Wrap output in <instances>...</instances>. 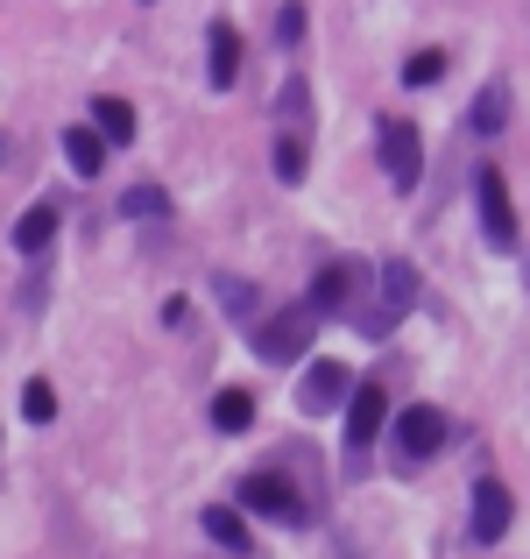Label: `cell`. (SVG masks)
<instances>
[{
	"label": "cell",
	"instance_id": "cell-1",
	"mask_svg": "<svg viewBox=\"0 0 530 559\" xmlns=\"http://www.w3.org/2000/svg\"><path fill=\"white\" fill-rule=\"evenodd\" d=\"M418 305V262H382L375 276V305H361L353 312V333H368V341H389V326H403V312Z\"/></svg>",
	"mask_w": 530,
	"mask_h": 559
},
{
	"label": "cell",
	"instance_id": "cell-2",
	"mask_svg": "<svg viewBox=\"0 0 530 559\" xmlns=\"http://www.w3.org/2000/svg\"><path fill=\"white\" fill-rule=\"evenodd\" d=\"M312 333H318L312 305H284L276 319H262V326H255V355L262 361H298L304 347H312Z\"/></svg>",
	"mask_w": 530,
	"mask_h": 559
},
{
	"label": "cell",
	"instance_id": "cell-3",
	"mask_svg": "<svg viewBox=\"0 0 530 559\" xmlns=\"http://www.w3.org/2000/svg\"><path fill=\"white\" fill-rule=\"evenodd\" d=\"M361 270H368V262H353V255H333L326 262V270H318L312 276V319H353V312H361Z\"/></svg>",
	"mask_w": 530,
	"mask_h": 559
},
{
	"label": "cell",
	"instance_id": "cell-4",
	"mask_svg": "<svg viewBox=\"0 0 530 559\" xmlns=\"http://www.w3.org/2000/svg\"><path fill=\"white\" fill-rule=\"evenodd\" d=\"M233 510H248V518H276V524H304V518H312V510L298 503V489H290L284 475H269V467L241 481V503H233Z\"/></svg>",
	"mask_w": 530,
	"mask_h": 559
},
{
	"label": "cell",
	"instance_id": "cell-5",
	"mask_svg": "<svg viewBox=\"0 0 530 559\" xmlns=\"http://www.w3.org/2000/svg\"><path fill=\"white\" fill-rule=\"evenodd\" d=\"M474 205H481V234H489V248H517V213H509V191H503V170H495V164L474 170Z\"/></svg>",
	"mask_w": 530,
	"mask_h": 559
},
{
	"label": "cell",
	"instance_id": "cell-6",
	"mask_svg": "<svg viewBox=\"0 0 530 559\" xmlns=\"http://www.w3.org/2000/svg\"><path fill=\"white\" fill-rule=\"evenodd\" d=\"M396 453L403 461H432L438 447H446V411L438 404H410V411H396Z\"/></svg>",
	"mask_w": 530,
	"mask_h": 559
},
{
	"label": "cell",
	"instance_id": "cell-7",
	"mask_svg": "<svg viewBox=\"0 0 530 559\" xmlns=\"http://www.w3.org/2000/svg\"><path fill=\"white\" fill-rule=\"evenodd\" d=\"M382 170H389V185L396 191H410L424 178V142H418V128L396 114V121H382Z\"/></svg>",
	"mask_w": 530,
	"mask_h": 559
},
{
	"label": "cell",
	"instance_id": "cell-8",
	"mask_svg": "<svg viewBox=\"0 0 530 559\" xmlns=\"http://www.w3.org/2000/svg\"><path fill=\"white\" fill-rule=\"evenodd\" d=\"M347 396H353V369H347V361H312L304 382H298V411H304V418H326V411L347 404Z\"/></svg>",
	"mask_w": 530,
	"mask_h": 559
},
{
	"label": "cell",
	"instance_id": "cell-9",
	"mask_svg": "<svg viewBox=\"0 0 530 559\" xmlns=\"http://www.w3.org/2000/svg\"><path fill=\"white\" fill-rule=\"evenodd\" d=\"M509 518H517L509 489H503V481H481V489H474V546H503Z\"/></svg>",
	"mask_w": 530,
	"mask_h": 559
},
{
	"label": "cell",
	"instance_id": "cell-10",
	"mask_svg": "<svg viewBox=\"0 0 530 559\" xmlns=\"http://www.w3.org/2000/svg\"><path fill=\"white\" fill-rule=\"evenodd\" d=\"M382 382H353V396H347V447H375V432H382Z\"/></svg>",
	"mask_w": 530,
	"mask_h": 559
},
{
	"label": "cell",
	"instance_id": "cell-11",
	"mask_svg": "<svg viewBox=\"0 0 530 559\" xmlns=\"http://www.w3.org/2000/svg\"><path fill=\"white\" fill-rule=\"evenodd\" d=\"M198 524H205V538H213L219 552H233V559H248V552H255V538H248V518H241L233 503H213Z\"/></svg>",
	"mask_w": 530,
	"mask_h": 559
},
{
	"label": "cell",
	"instance_id": "cell-12",
	"mask_svg": "<svg viewBox=\"0 0 530 559\" xmlns=\"http://www.w3.org/2000/svg\"><path fill=\"white\" fill-rule=\"evenodd\" d=\"M205 43H213V50H205V79H213V93H227V85L241 79V36H233L227 22H213Z\"/></svg>",
	"mask_w": 530,
	"mask_h": 559
},
{
	"label": "cell",
	"instance_id": "cell-13",
	"mask_svg": "<svg viewBox=\"0 0 530 559\" xmlns=\"http://www.w3.org/2000/svg\"><path fill=\"white\" fill-rule=\"evenodd\" d=\"M57 213H64L57 199H36L22 219H14V248H22V255H43V248L57 241Z\"/></svg>",
	"mask_w": 530,
	"mask_h": 559
},
{
	"label": "cell",
	"instance_id": "cell-14",
	"mask_svg": "<svg viewBox=\"0 0 530 559\" xmlns=\"http://www.w3.org/2000/svg\"><path fill=\"white\" fill-rule=\"evenodd\" d=\"M93 135L99 142H113V150H128V142H135V107H128V99H93Z\"/></svg>",
	"mask_w": 530,
	"mask_h": 559
},
{
	"label": "cell",
	"instance_id": "cell-15",
	"mask_svg": "<svg viewBox=\"0 0 530 559\" xmlns=\"http://www.w3.org/2000/svg\"><path fill=\"white\" fill-rule=\"evenodd\" d=\"M467 128H474V135H503V128H509V85H481Z\"/></svg>",
	"mask_w": 530,
	"mask_h": 559
},
{
	"label": "cell",
	"instance_id": "cell-16",
	"mask_svg": "<svg viewBox=\"0 0 530 559\" xmlns=\"http://www.w3.org/2000/svg\"><path fill=\"white\" fill-rule=\"evenodd\" d=\"M64 156L79 178H99V164H107V142L93 135V128H64Z\"/></svg>",
	"mask_w": 530,
	"mask_h": 559
},
{
	"label": "cell",
	"instance_id": "cell-17",
	"mask_svg": "<svg viewBox=\"0 0 530 559\" xmlns=\"http://www.w3.org/2000/svg\"><path fill=\"white\" fill-rule=\"evenodd\" d=\"M213 425L219 432H248V425H255V396L248 390H219L213 396Z\"/></svg>",
	"mask_w": 530,
	"mask_h": 559
},
{
	"label": "cell",
	"instance_id": "cell-18",
	"mask_svg": "<svg viewBox=\"0 0 530 559\" xmlns=\"http://www.w3.org/2000/svg\"><path fill=\"white\" fill-rule=\"evenodd\" d=\"M276 114H284V121H290V135L304 142V121H312V85H304V79H290L284 93H276Z\"/></svg>",
	"mask_w": 530,
	"mask_h": 559
},
{
	"label": "cell",
	"instance_id": "cell-19",
	"mask_svg": "<svg viewBox=\"0 0 530 559\" xmlns=\"http://www.w3.org/2000/svg\"><path fill=\"white\" fill-rule=\"evenodd\" d=\"M22 418H28V425H50V418H57V390H50V376H28V382H22Z\"/></svg>",
	"mask_w": 530,
	"mask_h": 559
},
{
	"label": "cell",
	"instance_id": "cell-20",
	"mask_svg": "<svg viewBox=\"0 0 530 559\" xmlns=\"http://www.w3.org/2000/svg\"><path fill=\"white\" fill-rule=\"evenodd\" d=\"M121 213H128V219H156V213H170L164 185H128V191H121Z\"/></svg>",
	"mask_w": 530,
	"mask_h": 559
},
{
	"label": "cell",
	"instance_id": "cell-21",
	"mask_svg": "<svg viewBox=\"0 0 530 559\" xmlns=\"http://www.w3.org/2000/svg\"><path fill=\"white\" fill-rule=\"evenodd\" d=\"M269 170H276L284 185H298V178H304V142H298V135H276V150H269Z\"/></svg>",
	"mask_w": 530,
	"mask_h": 559
},
{
	"label": "cell",
	"instance_id": "cell-22",
	"mask_svg": "<svg viewBox=\"0 0 530 559\" xmlns=\"http://www.w3.org/2000/svg\"><path fill=\"white\" fill-rule=\"evenodd\" d=\"M213 290H219V305H227V312H233V319H255V312H262V298H255V284H233V276H219V284H213Z\"/></svg>",
	"mask_w": 530,
	"mask_h": 559
},
{
	"label": "cell",
	"instance_id": "cell-23",
	"mask_svg": "<svg viewBox=\"0 0 530 559\" xmlns=\"http://www.w3.org/2000/svg\"><path fill=\"white\" fill-rule=\"evenodd\" d=\"M446 79V50H418V57H403V85H438Z\"/></svg>",
	"mask_w": 530,
	"mask_h": 559
},
{
	"label": "cell",
	"instance_id": "cell-24",
	"mask_svg": "<svg viewBox=\"0 0 530 559\" xmlns=\"http://www.w3.org/2000/svg\"><path fill=\"white\" fill-rule=\"evenodd\" d=\"M276 36L284 43H304V8L290 0V8H276Z\"/></svg>",
	"mask_w": 530,
	"mask_h": 559
},
{
	"label": "cell",
	"instance_id": "cell-25",
	"mask_svg": "<svg viewBox=\"0 0 530 559\" xmlns=\"http://www.w3.org/2000/svg\"><path fill=\"white\" fill-rule=\"evenodd\" d=\"M0 164H8V135H0Z\"/></svg>",
	"mask_w": 530,
	"mask_h": 559
},
{
	"label": "cell",
	"instance_id": "cell-26",
	"mask_svg": "<svg viewBox=\"0 0 530 559\" xmlns=\"http://www.w3.org/2000/svg\"><path fill=\"white\" fill-rule=\"evenodd\" d=\"M523 276H530V270H523Z\"/></svg>",
	"mask_w": 530,
	"mask_h": 559
}]
</instances>
